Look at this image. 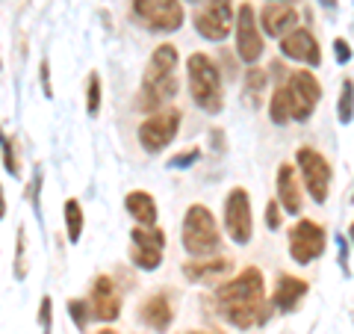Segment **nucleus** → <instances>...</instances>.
Masks as SVG:
<instances>
[{
  "mask_svg": "<svg viewBox=\"0 0 354 334\" xmlns=\"http://www.w3.org/2000/svg\"><path fill=\"white\" fill-rule=\"evenodd\" d=\"M30 189H32V204H36V210H39V193H41V169H36V172H32Z\"/></svg>",
  "mask_w": 354,
  "mask_h": 334,
  "instance_id": "nucleus-35",
  "label": "nucleus"
},
{
  "mask_svg": "<svg viewBox=\"0 0 354 334\" xmlns=\"http://www.w3.org/2000/svg\"><path fill=\"white\" fill-rule=\"evenodd\" d=\"M281 3H290V0H281Z\"/></svg>",
  "mask_w": 354,
  "mask_h": 334,
  "instance_id": "nucleus-42",
  "label": "nucleus"
},
{
  "mask_svg": "<svg viewBox=\"0 0 354 334\" xmlns=\"http://www.w3.org/2000/svg\"><path fill=\"white\" fill-rule=\"evenodd\" d=\"M234 30H236V53H239V60L254 65L263 57V30H260L257 12H254V6L248 3V0L236 9Z\"/></svg>",
  "mask_w": 354,
  "mask_h": 334,
  "instance_id": "nucleus-12",
  "label": "nucleus"
},
{
  "mask_svg": "<svg viewBox=\"0 0 354 334\" xmlns=\"http://www.w3.org/2000/svg\"><path fill=\"white\" fill-rule=\"evenodd\" d=\"M334 53H337V62H348L351 60V48L346 39H337L334 42Z\"/></svg>",
  "mask_w": 354,
  "mask_h": 334,
  "instance_id": "nucleus-34",
  "label": "nucleus"
},
{
  "mask_svg": "<svg viewBox=\"0 0 354 334\" xmlns=\"http://www.w3.org/2000/svg\"><path fill=\"white\" fill-rule=\"evenodd\" d=\"M0 154H3V169H6L9 175H12V177H18V175H21V169H18V157H15L12 139H9L3 130H0Z\"/></svg>",
  "mask_w": 354,
  "mask_h": 334,
  "instance_id": "nucleus-29",
  "label": "nucleus"
},
{
  "mask_svg": "<svg viewBox=\"0 0 354 334\" xmlns=\"http://www.w3.org/2000/svg\"><path fill=\"white\" fill-rule=\"evenodd\" d=\"M225 231L236 246H248L254 237V216H251V195L242 186H234L225 198Z\"/></svg>",
  "mask_w": 354,
  "mask_h": 334,
  "instance_id": "nucleus-9",
  "label": "nucleus"
},
{
  "mask_svg": "<svg viewBox=\"0 0 354 334\" xmlns=\"http://www.w3.org/2000/svg\"><path fill=\"white\" fill-rule=\"evenodd\" d=\"M86 113L92 116V118L101 113V77H97V71L88 74V86H86Z\"/></svg>",
  "mask_w": 354,
  "mask_h": 334,
  "instance_id": "nucleus-28",
  "label": "nucleus"
},
{
  "mask_svg": "<svg viewBox=\"0 0 354 334\" xmlns=\"http://www.w3.org/2000/svg\"><path fill=\"white\" fill-rule=\"evenodd\" d=\"M162 249H165V234L153 225V228H133L130 231V261L145 272L160 270L162 263Z\"/></svg>",
  "mask_w": 354,
  "mask_h": 334,
  "instance_id": "nucleus-13",
  "label": "nucleus"
},
{
  "mask_svg": "<svg viewBox=\"0 0 354 334\" xmlns=\"http://www.w3.org/2000/svg\"><path fill=\"white\" fill-rule=\"evenodd\" d=\"M281 53L286 60L310 65V69L322 65V51H319V42H316V36L307 27H295L292 33H286V36L281 39Z\"/></svg>",
  "mask_w": 354,
  "mask_h": 334,
  "instance_id": "nucleus-15",
  "label": "nucleus"
},
{
  "mask_svg": "<svg viewBox=\"0 0 354 334\" xmlns=\"http://www.w3.org/2000/svg\"><path fill=\"white\" fill-rule=\"evenodd\" d=\"M283 89H286V98H290L292 121H307L313 116V109L319 107V101H322V86H319L316 74L307 71V69L290 71Z\"/></svg>",
  "mask_w": 354,
  "mask_h": 334,
  "instance_id": "nucleus-6",
  "label": "nucleus"
},
{
  "mask_svg": "<svg viewBox=\"0 0 354 334\" xmlns=\"http://www.w3.org/2000/svg\"><path fill=\"white\" fill-rule=\"evenodd\" d=\"M269 118L274 121V125H290L292 121V109H290V98H286V89L283 86H278L272 92V98H269Z\"/></svg>",
  "mask_w": 354,
  "mask_h": 334,
  "instance_id": "nucleus-23",
  "label": "nucleus"
},
{
  "mask_svg": "<svg viewBox=\"0 0 354 334\" xmlns=\"http://www.w3.org/2000/svg\"><path fill=\"white\" fill-rule=\"evenodd\" d=\"M88 305H92V317L97 322H115L121 317V290L113 281V275H97L95 278Z\"/></svg>",
  "mask_w": 354,
  "mask_h": 334,
  "instance_id": "nucleus-14",
  "label": "nucleus"
},
{
  "mask_svg": "<svg viewBox=\"0 0 354 334\" xmlns=\"http://www.w3.org/2000/svg\"><path fill=\"white\" fill-rule=\"evenodd\" d=\"M0 71H3V60H0Z\"/></svg>",
  "mask_w": 354,
  "mask_h": 334,
  "instance_id": "nucleus-40",
  "label": "nucleus"
},
{
  "mask_svg": "<svg viewBox=\"0 0 354 334\" xmlns=\"http://www.w3.org/2000/svg\"><path fill=\"white\" fill-rule=\"evenodd\" d=\"M189 334H225V331H189Z\"/></svg>",
  "mask_w": 354,
  "mask_h": 334,
  "instance_id": "nucleus-37",
  "label": "nucleus"
},
{
  "mask_svg": "<svg viewBox=\"0 0 354 334\" xmlns=\"http://www.w3.org/2000/svg\"><path fill=\"white\" fill-rule=\"evenodd\" d=\"M177 62H180V53L171 42H162L153 48L145 77H142V89H139V107L148 109V113H157L162 104H169L171 98L180 89L177 80Z\"/></svg>",
  "mask_w": 354,
  "mask_h": 334,
  "instance_id": "nucleus-2",
  "label": "nucleus"
},
{
  "mask_svg": "<svg viewBox=\"0 0 354 334\" xmlns=\"http://www.w3.org/2000/svg\"><path fill=\"white\" fill-rule=\"evenodd\" d=\"M139 319L145 322L148 328L160 331V334L169 331L171 322H174V305H171L169 293H153V296H148L145 302L139 305Z\"/></svg>",
  "mask_w": 354,
  "mask_h": 334,
  "instance_id": "nucleus-18",
  "label": "nucleus"
},
{
  "mask_svg": "<svg viewBox=\"0 0 354 334\" xmlns=\"http://www.w3.org/2000/svg\"><path fill=\"white\" fill-rule=\"evenodd\" d=\"M266 83H269V71H266V69H248L245 95L251 98V104H260V98L266 92Z\"/></svg>",
  "mask_w": 354,
  "mask_h": 334,
  "instance_id": "nucleus-25",
  "label": "nucleus"
},
{
  "mask_svg": "<svg viewBox=\"0 0 354 334\" xmlns=\"http://www.w3.org/2000/svg\"><path fill=\"white\" fill-rule=\"evenodd\" d=\"M195 33L207 42H225L236 24V9L230 0H207L195 12Z\"/></svg>",
  "mask_w": 354,
  "mask_h": 334,
  "instance_id": "nucleus-7",
  "label": "nucleus"
},
{
  "mask_svg": "<svg viewBox=\"0 0 354 334\" xmlns=\"http://www.w3.org/2000/svg\"><path fill=\"white\" fill-rule=\"evenodd\" d=\"M295 163L304 177V189L310 193V198H313L316 204H325L328 193H330V177H334L330 175V163L316 148H298Z\"/></svg>",
  "mask_w": 354,
  "mask_h": 334,
  "instance_id": "nucleus-10",
  "label": "nucleus"
},
{
  "mask_svg": "<svg viewBox=\"0 0 354 334\" xmlns=\"http://www.w3.org/2000/svg\"><path fill=\"white\" fill-rule=\"evenodd\" d=\"M186 71H189V92L195 107L204 113L216 116L225 107V92H221V71L218 65L207 57V53H192L186 60Z\"/></svg>",
  "mask_w": 354,
  "mask_h": 334,
  "instance_id": "nucleus-3",
  "label": "nucleus"
},
{
  "mask_svg": "<svg viewBox=\"0 0 354 334\" xmlns=\"http://www.w3.org/2000/svg\"><path fill=\"white\" fill-rule=\"evenodd\" d=\"M180 109H157L139 125V142L148 154H160L174 142L177 130H180Z\"/></svg>",
  "mask_w": 354,
  "mask_h": 334,
  "instance_id": "nucleus-8",
  "label": "nucleus"
},
{
  "mask_svg": "<svg viewBox=\"0 0 354 334\" xmlns=\"http://www.w3.org/2000/svg\"><path fill=\"white\" fill-rule=\"evenodd\" d=\"M198 157H201V148H189L183 154H174L169 160V169H189L192 163H198Z\"/></svg>",
  "mask_w": 354,
  "mask_h": 334,
  "instance_id": "nucleus-31",
  "label": "nucleus"
},
{
  "mask_svg": "<svg viewBox=\"0 0 354 334\" xmlns=\"http://www.w3.org/2000/svg\"><path fill=\"white\" fill-rule=\"evenodd\" d=\"M97 334H118V331H113V328H104V331H97Z\"/></svg>",
  "mask_w": 354,
  "mask_h": 334,
  "instance_id": "nucleus-38",
  "label": "nucleus"
},
{
  "mask_svg": "<svg viewBox=\"0 0 354 334\" xmlns=\"http://www.w3.org/2000/svg\"><path fill=\"white\" fill-rule=\"evenodd\" d=\"M325 246H328V237H325V228L316 225L310 219H298L295 225L290 228V258L295 263H313L316 258L325 254Z\"/></svg>",
  "mask_w": 354,
  "mask_h": 334,
  "instance_id": "nucleus-11",
  "label": "nucleus"
},
{
  "mask_svg": "<svg viewBox=\"0 0 354 334\" xmlns=\"http://www.w3.org/2000/svg\"><path fill=\"white\" fill-rule=\"evenodd\" d=\"M216 305H218V314L225 317L234 328L248 331L251 326H260V322H266V317H269V308H266L263 272L257 270V266H248V270H242L236 278L218 284Z\"/></svg>",
  "mask_w": 354,
  "mask_h": 334,
  "instance_id": "nucleus-1",
  "label": "nucleus"
},
{
  "mask_svg": "<svg viewBox=\"0 0 354 334\" xmlns=\"http://www.w3.org/2000/svg\"><path fill=\"white\" fill-rule=\"evenodd\" d=\"M281 202H269L266 204V225H269V231H278L281 228Z\"/></svg>",
  "mask_w": 354,
  "mask_h": 334,
  "instance_id": "nucleus-32",
  "label": "nucleus"
},
{
  "mask_svg": "<svg viewBox=\"0 0 354 334\" xmlns=\"http://www.w3.org/2000/svg\"><path fill=\"white\" fill-rule=\"evenodd\" d=\"M348 237H351V246H354V225H351V231H348Z\"/></svg>",
  "mask_w": 354,
  "mask_h": 334,
  "instance_id": "nucleus-39",
  "label": "nucleus"
},
{
  "mask_svg": "<svg viewBox=\"0 0 354 334\" xmlns=\"http://www.w3.org/2000/svg\"><path fill=\"white\" fill-rule=\"evenodd\" d=\"M39 80H41V92H44V98H53V86H50V62H48V60H41V65H39Z\"/></svg>",
  "mask_w": 354,
  "mask_h": 334,
  "instance_id": "nucleus-33",
  "label": "nucleus"
},
{
  "mask_svg": "<svg viewBox=\"0 0 354 334\" xmlns=\"http://www.w3.org/2000/svg\"><path fill=\"white\" fill-rule=\"evenodd\" d=\"M39 328H41V334H50V328H53V299L50 296H41V305H39Z\"/></svg>",
  "mask_w": 354,
  "mask_h": 334,
  "instance_id": "nucleus-30",
  "label": "nucleus"
},
{
  "mask_svg": "<svg viewBox=\"0 0 354 334\" xmlns=\"http://www.w3.org/2000/svg\"><path fill=\"white\" fill-rule=\"evenodd\" d=\"M133 18L148 30L174 33L183 27L186 12L180 0H133Z\"/></svg>",
  "mask_w": 354,
  "mask_h": 334,
  "instance_id": "nucleus-5",
  "label": "nucleus"
},
{
  "mask_svg": "<svg viewBox=\"0 0 354 334\" xmlns=\"http://www.w3.org/2000/svg\"><path fill=\"white\" fill-rule=\"evenodd\" d=\"M180 240H183V249L189 252L192 258H207V254L218 252L221 237H218V225H216V216L209 213V207L192 204L186 210Z\"/></svg>",
  "mask_w": 354,
  "mask_h": 334,
  "instance_id": "nucleus-4",
  "label": "nucleus"
},
{
  "mask_svg": "<svg viewBox=\"0 0 354 334\" xmlns=\"http://www.w3.org/2000/svg\"><path fill=\"white\" fill-rule=\"evenodd\" d=\"M298 24V12L295 6L290 3H281V0H269L263 9H260V30L272 39H283L286 33H292Z\"/></svg>",
  "mask_w": 354,
  "mask_h": 334,
  "instance_id": "nucleus-16",
  "label": "nucleus"
},
{
  "mask_svg": "<svg viewBox=\"0 0 354 334\" xmlns=\"http://www.w3.org/2000/svg\"><path fill=\"white\" fill-rule=\"evenodd\" d=\"M124 207L127 213L139 222L142 228H153L157 225V202H153V195L145 193V189H133V193L124 195Z\"/></svg>",
  "mask_w": 354,
  "mask_h": 334,
  "instance_id": "nucleus-21",
  "label": "nucleus"
},
{
  "mask_svg": "<svg viewBox=\"0 0 354 334\" xmlns=\"http://www.w3.org/2000/svg\"><path fill=\"white\" fill-rule=\"evenodd\" d=\"M68 317L71 322L77 326V331H86L88 328V322H92V305L83 302V299H68Z\"/></svg>",
  "mask_w": 354,
  "mask_h": 334,
  "instance_id": "nucleus-26",
  "label": "nucleus"
},
{
  "mask_svg": "<svg viewBox=\"0 0 354 334\" xmlns=\"http://www.w3.org/2000/svg\"><path fill=\"white\" fill-rule=\"evenodd\" d=\"M307 296V281L304 278H295V275H281L278 284H274V293H272V305L281 310V314H292L301 305V299Z\"/></svg>",
  "mask_w": 354,
  "mask_h": 334,
  "instance_id": "nucleus-20",
  "label": "nucleus"
},
{
  "mask_svg": "<svg viewBox=\"0 0 354 334\" xmlns=\"http://www.w3.org/2000/svg\"><path fill=\"white\" fill-rule=\"evenodd\" d=\"M230 270H234L230 258H198V261H186L183 263V278L189 284L218 287Z\"/></svg>",
  "mask_w": 354,
  "mask_h": 334,
  "instance_id": "nucleus-17",
  "label": "nucleus"
},
{
  "mask_svg": "<svg viewBox=\"0 0 354 334\" xmlns=\"http://www.w3.org/2000/svg\"><path fill=\"white\" fill-rule=\"evenodd\" d=\"M337 118L342 125H351L354 121V80H346L339 89V98H337Z\"/></svg>",
  "mask_w": 354,
  "mask_h": 334,
  "instance_id": "nucleus-24",
  "label": "nucleus"
},
{
  "mask_svg": "<svg viewBox=\"0 0 354 334\" xmlns=\"http://www.w3.org/2000/svg\"><path fill=\"white\" fill-rule=\"evenodd\" d=\"M83 225H86L83 204L77 202V198H68V202H65V231H68V240H71V243H80Z\"/></svg>",
  "mask_w": 354,
  "mask_h": 334,
  "instance_id": "nucleus-22",
  "label": "nucleus"
},
{
  "mask_svg": "<svg viewBox=\"0 0 354 334\" xmlns=\"http://www.w3.org/2000/svg\"><path fill=\"white\" fill-rule=\"evenodd\" d=\"M6 216V195H3V186H0V219Z\"/></svg>",
  "mask_w": 354,
  "mask_h": 334,
  "instance_id": "nucleus-36",
  "label": "nucleus"
},
{
  "mask_svg": "<svg viewBox=\"0 0 354 334\" xmlns=\"http://www.w3.org/2000/svg\"><path fill=\"white\" fill-rule=\"evenodd\" d=\"M278 202L290 216L301 213V207H304L301 184H298V177H295V166H290V163H281V169H278Z\"/></svg>",
  "mask_w": 354,
  "mask_h": 334,
  "instance_id": "nucleus-19",
  "label": "nucleus"
},
{
  "mask_svg": "<svg viewBox=\"0 0 354 334\" xmlns=\"http://www.w3.org/2000/svg\"><path fill=\"white\" fill-rule=\"evenodd\" d=\"M189 3H201V0H189Z\"/></svg>",
  "mask_w": 354,
  "mask_h": 334,
  "instance_id": "nucleus-41",
  "label": "nucleus"
},
{
  "mask_svg": "<svg viewBox=\"0 0 354 334\" xmlns=\"http://www.w3.org/2000/svg\"><path fill=\"white\" fill-rule=\"evenodd\" d=\"M27 272H30V266H27V228L21 225L18 237H15V278L24 281Z\"/></svg>",
  "mask_w": 354,
  "mask_h": 334,
  "instance_id": "nucleus-27",
  "label": "nucleus"
}]
</instances>
